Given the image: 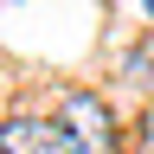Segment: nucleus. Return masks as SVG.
Returning <instances> with one entry per match:
<instances>
[{"mask_svg": "<svg viewBox=\"0 0 154 154\" xmlns=\"http://www.w3.org/2000/svg\"><path fill=\"white\" fill-rule=\"evenodd\" d=\"M141 7H148V19H154V0H141Z\"/></svg>", "mask_w": 154, "mask_h": 154, "instance_id": "20e7f679", "label": "nucleus"}, {"mask_svg": "<svg viewBox=\"0 0 154 154\" xmlns=\"http://www.w3.org/2000/svg\"><path fill=\"white\" fill-rule=\"evenodd\" d=\"M0 154H71L58 122H38V116H19V122L0 128Z\"/></svg>", "mask_w": 154, "mask_h": 154, "instance_id": "f03ea898", "label": "nucleus"}, {"mask_svg": "<svg viewBox=\"0 0 154 154\" xmlns=\"http://www.w3.org/2000/svg\"><path fill=\"white\" fill-rule=\"evenodd\" d=\"M58 135H64L71 154H116L109 109H103V96H90V90H71V96H64V109H58Z\"/></svg>", "mask_w": 154, "mask_h": 154, "instance_id": "f257e3e1", "label": "nucleus"}, {"mask_svg": "<svg viewBox=\"0 0 154 154\" xmlns=\"http://www.w3.org/2000/svg\"><path fill=\"white\" fill-rule=\"evenodd\" d=\"M148 148H154V109H148Z\"/></svg>", "mask_w": 154, "mask_h": 154, "instance_id": "7ed1b4c3", "label": "nucleus"}]
</instances>
